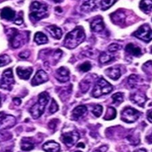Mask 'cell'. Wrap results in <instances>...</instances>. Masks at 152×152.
I'll list each match as a JSON object with an SVG mask.
<instances>
[{"label": "cell", "mask_w": 152, "mask_h": 152, "mask_svg": "<svg viewBox=\"0 0 152 152\" xmlns=\"http://www.w3.org/2000/svg\"><path fill=\"white\" fill-rule=\"evenodd\" d=\"M85 39V34L84 30L82 27L78 26L67 34L64 41V45L66 48L72 50L83 43Z\"/></svg>", "instance_id": "6da1fadb"}, {"label": "cell", "mask_w": 152, "mask_h": 152, "mask_svg": "<svg viewBox=\"0 0 152 152\" xmlns=\"http://www.w3.org/2000/svg\"><path fill=\"white\" fill-rule=\"evenodd\" d=\"M8 35L12 47L18 48L28 41L29 32H18L15 28H11L8 31Z\"/></svg>", "instance_id": "7a4b0ae2"}, {"label": "cell", "mask_w": 152, "mask_h": 152, "mask_svg": "<svg viewBox=\"0 0 152 152\" xmlns=\"http://www.w3.org/2000/svg\"><path fill=\"white\" fill-rule=\"evenodd\" d=\"M50 99V95L47 92L41 93L39 95L38 102L32 106L29 112L34 119H37L43 114L45 106Z\"/></svg>", "instance_id": "3957f363"}, {"label": "cell", "mask_w": 152, "mask_h": 152, "mask_svg": "<svg viewBox=\"0 0 152 152\" xmlns=\"http://www.w3.org/2000/svg\"><path fill=\"white\" fill-rule=\"evenodd\" d=\"M30 18L34 20H40L48 15V6L39 1H33L30 7Z\"/></svg>", "instance_id": "277c9868"}, {"label": "cell", "mask_w": 152, "mask_h": 152, "mask_svg": "<svg viewBox=\"0 0 152 152\" xmlns=\"http://www.w3.org/2000/svg\"><path fill=\"white\" fill-rule=\"evenodd\" d=\"M113 90V87L104 78H100L96 83L95 87L93 89L92 95L94 97L97 98L102 95L110 94Z\"/></svg>", "instance_id": "5b68a950"}, {"label": "cell", "mask_w": 152, "mask_h": 152, "mask_svg": "<svg viewBox=\"0 0 152 152\" xmlns=\"http://www.w3.org/2000/svg\"><path fill=\"white\" fill-rule=\"evenodd\" d=\"M14 84L13 72L11 68L6 70L2 75L1 80H0V88L10 91Z\"/></svg>", "instance_id": "8992f818"}, {"label": "cell", "mask_w": 152, "mask_h": 152, "mask_svg": "<svg viewBox=\"0 0 152 152\" xmlns=\"http://www.w3.org/2000/svg\"><path fill=\"white\" fill-rule=\"evenodd\" d=\"M140 116V113L133 107H126L121 113V120L126 123H133Z\"/></svg>", "instance_id": "52a82bcc"}, {"label": "cell", "mask_w": 152, "mask_h": 152, "mask_svg": "<svg viewBox=\"0 0 152 152\" xmlns=\"http://www.w3.org/2000/svg\"><path fill=\"white\" fill-rule=\"evenodd\" d=\"M133 35L144 42L148 43L152 40V30L148 24H143L134 32Z\"/></svg>", "instance_id": "ba28073f"}, {"label": "cell", "mask_w": 152, "mask_h": 152, "mask_svg": "<svg viewBox=\"0 0 152 152\" xmlns=\"http://www.w3.org/2000/svg\"><path fill=\"white\" fill-rule=\"evenodd\" d=\"M80 138V134L76 131L67 132L62 134L61 139L68 148H71Z\"/></svg>", "instance_id": "9c48e42d"}, {"label": "cell", "mask_w": 152, "mask_h": 152, "mask_svg": "<svg viewBox=\"0 0 152 152\" xmlns=\"http://www.w3.org/2000/svg\"><path fill=\"white\" fill-rule=\"evenodd\" d=\"M16 123V118L12 115H4L0 117V131H5L13 127Z\"/></svg>", "instance_id": "30bf717a"}, {"label": "cell", "mask_w": 152, "mask_h": 152, "mask_svg": "<svg viewBox=\"0 0 152 152\" xmlns=\"http://www.w3.org/2000/svg\"><path fill=\"white\" fill-rule=\"evenodd\" d=\"M49 80L48 75H47L45 71L42 70H39L36 73L35 77H33L32 80L31 84L33 86H37L41 84H43L44 83H46Z\"/></svg>", "instance_id": "8fae6325"}, {"label": "cell", "mask_w": 152, "mask_h": 152, "mask_svg": "<svg viewBox=\"0 0 152 152\" xmlns=\"http://www.w3.org/2000/svg\"><path fill=\"white\" fill-rule=\"evenodd\" d=\"M56 78L58 81L61 83H66L70 79V72L67 68L60 67L56 70Z\"/></svg>", "instance_id": "7c38bea8"}, {"label": "cell", "mask_w": 152, "mask_h": 152, "mask_svg": "<svg viewBox=\"0 0 152 152\" xmlns=\"http://www.w3.org/2000/svg\"><path fill=\"white\" fill-rule=\"evenodd\" d=\"M130 98L132 102L140 107H143L147 101L146 95L141 92L134 93L131 95Z\"/></svg>", "instance_id": "4fadbf2b"}, {"label": "cell", "mask_w": 152, "mask_h": 152, "mask_svg": "<svg viewBox=\"0 0 152 152\" xmlns=\"http://www.w3.org/2000/svg\"><path fill=\"white\" fill-rule=\"evenodd\" d=\"M104 23L101 16H96L91 23V28L95 33H100L104 29Z\"/></svg>", "instance_id": "5bb4252c"}, {"label": "cell", "mask_w": 152, "mask_h": 152, "mask_svg": "<svg viewBox=\"0 0 152 152\" xmlns=\"http://www.w3.org/2000/svg\"><path fill=\"white\" fill-rule=\"evenodd\" d=\"M110 16H111L112 21L113 22V23L118 24V25H122L125 23L126 15L124 12H121V10L116 11L112 13Z\"/></svg>", "instance_id": "9a60e30c"}, {"label": "cell", "mask_w": 152, "mask_h": 152, "mask_svg": "<svg viewBox=\"0 0 152 152\" xmlns=\"http://www.w3.org/2000/svg\"><path fill=\"white\" fill-rule=\"evenodd\" d=\"M16 72L19 78L24 80H28L33 72V68L31 67L24 68L19 66L16 68Z\"/></svg>", "instance_id": "2e32d148"}, {"label": "cell", "mask_w": 152, "mask_h": 152, "mask_svg": "<svg viewBox=\"0 0 152 152\" xmlns=\"http://www.w3.org/2000/svg\"><path fill=\"white\" fill-rule=\"evenodd\" d=\"M43 149L46 152H59L60 151V145L57 142L50 141L43 145Z\"/></svg>", "instance_id": "e0dca14e"}, {"label": "cell", "mask_w": 152, "mask_h": 152, "mask_svg": "<svg viewBox=\"0 0 152 152\" xmlns=\"http://www.w3.org/2000/svg\"><path fill=\"white\" fill-rule=\"evenodd\" d=\"M87 108L85 105H78L72 111V118L76 121H77L80 118H82L87 114Z\"/></svg>", "instance_id": "ac0fdd59"}, {"label": "cell", "mask_w": 152, "mask_h": 152, "mask_svg": "<svg viewBox=\"0 0 152 152\" xmlns=\"http://www.w3.org/2000/svg\"><path fill=\"white\" fill-rule=\"evenodd\" d=\"M105 73L107 77L114 80H118L121 76V70H120L119 68L118 67L109 68L108 69L105 70Z\"/></svg>", "instance_id": "d6986e66"}, {"label": "cell", "mask_w": 152, "mask_h": 152, "mask_svg": "<svg viewBox=\"0 0 152 152\" xmlns=\"http://www.w3.org/2000/svg\"><path fill=\"white\" fill-rule=\"evenodd\" d=\"M125 50L129 54L135 56V57H139V56H141L142 52L141 48H139L137 46L133 45V43H129L126 46V48H125Z\"/></svg>", "instance_id": "ffe728a7"}, {"label": "cell", "mask_w": 152, "mask_h": 152, "mask_svg": "<svg viewBox=\"0 0 152 152\" xmlns=\"http://www.w3.org/2000/svg\"><path fill=\"white\" fill-rule=\"evenodd\" d=\"M0 15L2 18L6 19L7 20H12L15 18L16 13L12 9L8 8V7H6L1 10Z\"/></svg>", "instance_id": "44dd1931"}, {"label": "cell", "mask_w": 152, "mask_h": 152, "mask_svg": "<svg viewBox=\"0 0 152 152\" xmlns=\"http://www.w3.org/2000/svg\"><path fill=\"white\" fill-rule=\"evenodd\" d=\"M97 8L96 0H89V1L85 2L81 7L80 10L84 12H91L95 10Z\"/></svg>", "instance_id": "7402d4cb"}, {"label": "cell", "mask_w": 152, "mask_h": 152, "mask_svg": "<svg viewBox=\"0 0 152 152\" xmlns=\"http://www.w3.org/2000/svg\"><path fill=\"white\" fill-rule=\"evenodd\" d=\"M47 31L56 39H60L62 36V31L60 28L56 25H51L47 27Z\"/></svg>", "instance_id": "603a6c76"}, {"label": "cell", "mask_w": 152, "mask_h": 152, "mask_svg": "<svg viewBox=\"0 0 152 152\" xmlns=\"http://www.w3.org/2000/svg\"><path fill=\"white\" fill-rule=\"evenodd\" d=\"M34 149V143L31 138H23L21 141V149L23 151H31Z\"/></svg>", "instance_id": "cb8c5ba5"}, {"label": "cell", "mask_w": 152, "mask_h": 152, "mask_svg": "<svg viewBox=\"0 0 152 152\" xmlns=\"http://www.w3.org/2000/svg\"><path fill=\"white\" fill-rule=\"evenodd\" d=\"M139 7L145 13H149L152 10V0H141Z\"/></svg>", "instance_id": "d4e9b609"}, {"label": "cell", "mask_w": 152, "mask_h": 152, "mask_svg": "<svg viewBox=\"0 0 152 152\" xmlns=\"http://www.w3.org/2000/svg\"><path fill=\"white\" fill-rule=\"evenodd\" d=\"M141 78L139 76L135 75H132L130 76L128 79V84L131 89L137 88V86L140 84Z\"/></svg>", "instance_id": "484cf974"}, {"label": "cell", "mask_w": 152, "mask_h": 152, "mask_svg": "<svg viewBox=\"0 0 152 152\" xmlns=\"http://www.w3.org/2000/svg\"><path fill=\"white\" fill-rule=\"evenodd\" d=\"M34 39H35V41L38 45H42V44L47 43L48 42L47 36L45 34L41 33V32H38L35 34Z\"/></svg>", "instance_id": "4316f807"}, {"label": "cell", "mask_w": 152, "mask_h": 152, "mask_svg": "<svg viewBox=\"0 0 152 152\" xmlns=\"http://www.w3.org/2000/svg\"><path fill=\"white\" fill-rule=\"evenodd\" d=\"M116 116V110L112 107H107L106 113H105L104 119L105 121H111L114 119Z\"/></svg>", "instance_id": "83f0119b"}, {"label": "cell", "mask_w": 152, "mask_h": 152, "mask_svg": "<svg viewBox=\"0 0 152 152\" xmlns=\"http://www.w3.org/2000/svg\"><path fill=\"white\" fill-rule=\"evenodd\" d=\"M114 60V57L113 56L110 55L108 53L104 52L102 53L99 56V61L102 64H107L109 63Z\"/></svg>", "instance_id": "f1b7e54d"}, {"label": "cell", "mask_w": 152, "mask_h": 152, "mask_svg": "<svg viewBox=\"0 0 152 152\" xmlns=\"http://www.w3.org/2000/svg\"><path fill=\"white\" fill-rule=\"evenodd\" d=\"M112 100H113L114 104L116 105L121 104L124 100V95L122 93H121V92L116 93V94H114L113 95H112Z\"/></svg>", "instance_id": "f546056e"}, {"label": "cell", "mask_w": 152, "mask_h": 152, "mask_svg": "<svg viewBox=\"0 0 152 152\" xmlns=\"http://www.w3.org/2000/svg\"><path fill=\"white\" fill-rule=\"evenodd\" d=\"M12 138V135L10 133L6 131H0V142L6 141Z\"/></svg>", "instance_id": "4dcf8cb0"}, {"label": "cell", "mask_w": 152, "mask_h": 152, "mask_svg": "<svg viewBox=\"0 0 152 152\" xmlns=\"http://www.w3.org/2000/svg\"><path fill=\"white\" fill-rule=\"evenodd\" d=\"M115 2H116V0H102V9L103 10H106L110 8Z\"/></svg>", "instance_id": "1f68e13d"}, {"label": "cell", "mask_w": 152, "mask_h": 152, "mask_svg": "<svg viewBox=\"0 0 152 152\" xmlns=\"http://www.w3.org/2000/svg\"><path fill=\"white\" fill-rule=\"evenodd\" d=\"M90 85L91 83L89 81H88V80H83V81L80 83V89L81 91L83 93V94H85L87 91L88 90H89V87H90Z\"/></svg>", "instance_id": "d6a6232c"}, {"label": "cell", "mask_w": 152, "mask_h": 152, "mask_svg": "<svg viewBox=\"0 0 152 152\" xmlns=\"http://www.w3.org/2000/svg\"><path fill=\"white\" fill-rule=\"evenodd\" d=\"M11 62V59L8 55L0 56V67L4 66Z\"/></svg>", "instance_id": "836d02e7"}, {"label": "cell", "mask_w": 152, "mask_h": 152, "mask_svg": "<svg viewBox=\"0 0 152 152\" xmlns=\"http://www.w3.org/2000/svg\"><path fill=\"white\" fill-rule=\"evenodd\" d=\"M103 112V107L102 105H96L94 107V108L92 110V113L94 114L95 116L99 117L101 116Z\"/></svg>", "instance_id": "e575fe53"}, {"label": "cell", "mask_w": 152, "mask_h": 152, "mask_svg": "<svg viewBox=\"0 0 152 152\" xmlns=\"http://www.w3.org/2000/svg\"><path fill=\"white\" fill-rule=\"evenodd\" d=\"M58 110V105L55 100L53 99L52 101H51L50 106L49 107V111H50V114H53L57 112Z\"/></svg>", "instance_id": "d590c367"}, {"label": "cell", "mask_w": 152, "mask_h": 152, "mask_svg": "<svg viewBox=\"0 0 152 152\" xmlns=\"http://www.w3.org/2000/svg\"><path fill=\"white\" fill-rule=\"evenodd\" d=\"M91 68V64L89 62H85L79 66V70L83 71V72H88Z\"/></svg>", "instance_id": "8d00e7d4"}, {"label": "cell", "mask_w": 152, "mask_h": 152, "mask_svg": "<svg viewBox=\"0 0 152 152\" xmlns=\"http://www.w3.org/2000/svg\"><path fill=\"white\" fill-rule=\"evenodd\" d=\"M120 49H121V46L119 45L117 43H112L111 45H109L108 47V51L110 52H115V51H117L119 50Z\"/></svg>", "instance_id": "74e56055"}, {"label": "cell", "mask_w": 152, "mask_h": 152, "mask_svg": "<svg viewBox=\"0 0 152 152\" xmlns=\"http://www.w3.org/2000/svg\"><path fill=\"white\" fill-rule=\"evenodd\" d=\"M58 122L59 121L58 119H52L50 122H49V127H50L51 129L55 130Z\"/></svg>", "instance_id": "f35d334b"}, {"label": "cell", "mask_w": 152, "mask_h": 152, "mask_svg": "<svg viewBox=\"0 0 152 152\" xmlns=\"http://www.w3.org/2000/svg\"><path fill=\"white\" fill-rule=\"evenodd\" d=\"M30 56V52L28 51H24L19 54V57L22 59H26Z\"/></svg>", "instance_id": "ab89813d"}, {"label": "cell", "mask_w": 152, "mask_h": 152, "mask_svg": "<svg viewBox=\"0 0 152 152\" xmlns=\"http://www.w3.org/2000/svg\"><path fill=\"white\" fill-rule=\"evenodd\" d=\"M107 149H108V147L107 145H104V146H101L100 148H99L97 149H95L93 152H106Z\"/></svg>", "instance_id": "60d3db41"}, {"label": "cell", "mask_w": 152, "mask_h": 152, "mask_svg": "<svg viewBox=\"0 0 152 152\" xmlns=\"http://www.w3.org/2000/svg\"><path fill=\"white\" fill-rule=\"evenodd\" d=\"M13 102L16 105H20L21 104V99L18 97H14L13 99Z\"/></svg>", "instance_id": "b9f144b4"}, {"label": "cell", "mask_w": 152, "mask_h": 152, "mask_svg": "<svg viewBox=\"0 0 152 152\" xmlns=\"http://www.w3.org/2000/svg\"><path fill=\"white\" fill-rule=\"evenodd\" d=\"M23 18H22L21 16H20L15 20V24H18V25H20V24H21L22 23H23Z\"/></svg>", "instance_id": "7bdbcfd3"}, {"label": "cell", "mask_w": 152, "mask_h": 152, "mask_svg": "<svg viewBox=\"0 0 152 152\" xmlns=\"http://www.w3.org/2000/svg\"><path fill=\"white\" fill-rule=\"evenodd\" d=\"M147 118H148V121L152 123V110H151V111L148 112V116H147Z\"/></svg>", "instance_id": "ee69618b"}, {"label": "cell", "mask_w": 152, "mask_h": 152, "mask_svg": "<svg viewBox=\"0 0 152 152\" xmlns=\"http://www.w3.org/2000/svg\"><path fill=\"white\" fill-rule=\"evenodd\" d=\"M146 140L149 143H152V132L150 134L146 137Z\"/></svg>", "instance_id": "f6af8a7d"}, {"label": "cell", "mask_w": 152, "mask_h": 152, "mask_svg": "<svg viewBox=\"0 0 152 152\" xmlns=\"http://www.w3.org/2000/svg\"><path fill=\"white\" fill-rule=\"evenodd\" d=\"M85 144L83 143H79L77 145V148H85Z\"/></svg>", "instance_id": "bcb514c9"}, {"label": "cell", "mask_w": 152, "mask_h": 152, "mask_svg": "<svg viewBox=\"0 0 152 152\" xmlns=\"http://www.w3.org/2000/svg\"><path fill=\"white\" fill-rule=\"evenodd\" d=\"M134 152H147V151L144 149H137V150L134 151Z\"/></svg>", "instance_id": "7dc6e473"}, {"label": "cell", "mask_w": 152, "mask_h": 152, "mask_svg": "<svg viewBox=\"0 0 152 152\" xmlns=\"http://www.w3.org/2000/svg\"><path fill=\"white\" fill-rule=\"evenodd\" d=\"M53 1L55 2V3H60V2H62L63 0H53Z\"/></svg>", "instance_id": "c3c4849f"}, {"label": "cell", "mask_w": 152, "mask_h": 152, "mask_svg": "<svg viewBox=\"0 0 152 152\" xmlns=\"http://www.w3.org/2000/svg\"><path fill=\"white\" fill-rule=\"evenodd\" d=\"M0 104H1V97H0Z\"/></svg>", "instance_id": "681fc988"}, {"label": "cell", "mask_w": 152, "mask_h": 152, "mask_svg": "<svg viewBox=\"0 0 152 152\" xmlns=\"http://www.w3.org/2000/svg\"><path fill=\"white\" fill-rule=\"evenodd\" d=\"M75 152H82V151H75Z\"/></svg>", "instance_id": "f907efd6"}, {"label": "cell", "mask_w": 152, "mask_h": 152, "mask_svg": "<svg viewBox=\"0 0 152 152\" xmlns=\"http://www.w3.org/2000/svg\"><path fill=\"white\" fill-rule=\"evenodd\" d=\"M151 53H152V47H151Z\"/></svg>", "instance_id": "816d5d0a"}]
</instances>
